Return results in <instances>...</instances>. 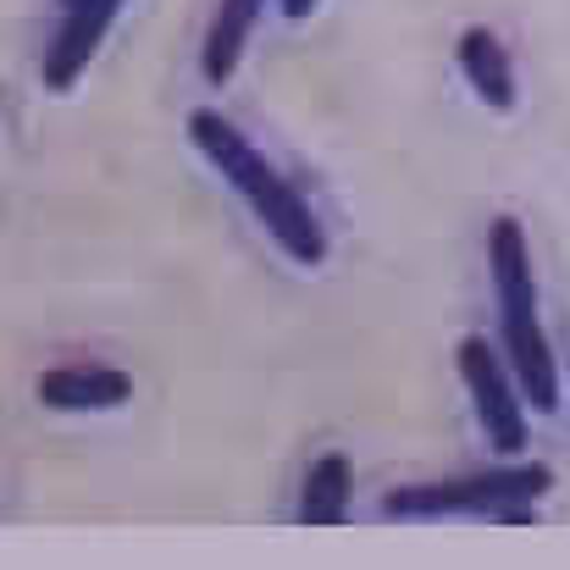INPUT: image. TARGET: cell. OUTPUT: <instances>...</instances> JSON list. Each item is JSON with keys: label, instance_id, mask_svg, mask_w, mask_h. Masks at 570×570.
Masks as SVG:
<instances>
[{"label": "cell", "instance_id": "1", "mask_svg": "<svg viewBox=\"0 0 570 570\" xmlns=\"http://www.w3.org/2000/svg\"><path fill=\"white\" fill-rule=\"evenodd\" d=\"M189 139L199 145V156L233 184V189L244 194V205L255 210V222L299 261V266H322L327 261V227L316 222V210H311V199L294 189L222 111H210V106H194L189 111Z\"/></svg>", "mask_w": 570, "mask_h": 570}, {"label": "cell", "instance_id": "2", "mask_svg": "<svg viewBox=\"0 0 570 570\" xmlns=\"http://www.w3.org/2000/svg\"><path fill=\"white\" fill-rule=\"evenodd\" d=\"M488 272H493V294H499V355L521 387V399L538 415H554L560 410V361L543 338L532 244L515 216H499L488 227Z\"/></svg>", "mask_w": 570, "mask_h": 570}, {"label": "cell", "instance_id": "3", "mask_svg": "<svg viewBox=\"0 0 570 570\" xmlns=\"http://www.w3.org/2000/svg\"><path fill=\"white\" fill-rule=\"evenodd\" d=\"M554 488L549 465H499V471H465L449 482H415L393 488L382 510L393 521H438V515H499V521H532V504Z\"/></svg>", "mask_w": 570, "mask_h": 570}, {"label": "cell", "instance_id": "4", "mask_svg": "<svg viewBox=\"0 0 570 570\" xmlns=\"http://www.w3.org/2000/svg\"><path fill=\"white\" fill-rule=\"evenodd\" d=\"M454 366H460V382H465V393H471V410H476V421H482L493 454H504V460L527 454V438H532V432H527V399H521V387L510 377L499 344H488L482 333H471V338H460Z\"/></svg>", "mask_w": 570, "mask_h": 570}, {"label": "cell", "instance_id": "5", "mask_svg": "<svg viewBox=\"0 0 570 570\" xmlns=\"http://www.w3.org/2000/svg\"><path fill=\"white\" fill-rule=\"evenodd\" d=\"M122 6L128 0H72V6H61V28H56V39L45 50V67H39V83L50 95H67L89 72V61L100 56V45H106L111 22L122 17Z\"/></svg>", "mask_w": 570, "mask_h": 570}, {"label": "cell", "instance_id": "6", "mask_svg": "<svg viewBox=\"0 0 570 570\" xmlns=\"http://www.w3.org/2000/svg\"><path fill=\"white\" fill-rule=\"evenodd\" d=\"M33 399L45 410H61V415H95V410H122L134 399V377L122 366H50L33 382Z\"/></svg>", "mask_w": 570, "mask_h": 570}, {"label": "cell", "instance_id": "7", "mask_svg": "<svg viewBox=\"0 0 570 570\" xmlns=\"http://www.w3.org/2000/svg\"><path fill=\"white\" fill-rule=\"evenodd\" d=\"M454 56H460V72H465V83H471V95H476L482 106L515 111V100H521V89H515V61H510V50H504V39H499L493 28H465L460 45H454Z\"/></svg>", "mask_w": 570, "mask_h": 570}, {"label": "cell", "instance_id": "8", "mask_svg": "<svg viewBox=\"0 0 570 570\" xmlns=\"http://www.w3.org/2000/svg\"><path fill=\"white\" fill-rule=\"evenodd\" d=\"M261 11H266V0H222V6H216L210 33H205V50H199V72H205V83H227V78L238 72L244 45H249Z\"/></svg>", "mask_w": 570, "mask_h": 570}, {"label": "cell", "instance_id": "9", "mask_svg": "<svg viewBox=\"0 0 570 570\" xmlns=\"http://www.w3.org/2000/svg\"><path fill=\"white\" fill-rule=\"evenodd\" d=\"M350 488H355V471L338 449L316 454L311 471H305V488H299V521L305 527H338L350 515Z\"/></svg>", "mask_w": 570, "mask_h": 570}, {"label": "cell", "instance_id": "10", "mask_svg": "<svg viewBox=\"0 0 570 570\" xmlns=\"http://www.w3.org/2000/svg\"><path fill=\"white\" fill-rule=\"evenodd\" d=\"M277 6H283V17H288V22H305L322 0H277Z\"/></svg>", "mask_w": 570, "mask_h": 570}, {"label": "cell", "instance_id": "11", "mask_svg": "<svg viewBox=\"0 0 570 570\" xmlns=\"http://www.w3.org/2000/svg\"><path fill=\"white\" fill-rule=\"evenodd\" d=\"M61 6H72V0H61Z\"/></svg>", "mask_w": 570, "mask_h": 570}]
</instances>
